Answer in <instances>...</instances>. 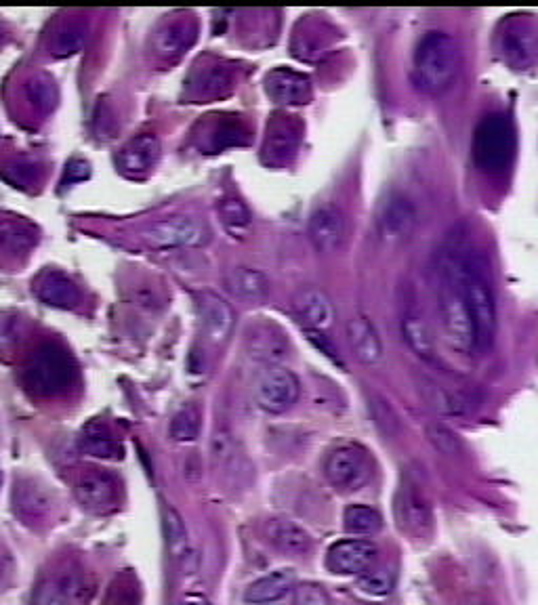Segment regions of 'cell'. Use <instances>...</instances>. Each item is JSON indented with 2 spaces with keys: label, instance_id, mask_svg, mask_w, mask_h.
Wrapping results in <instances>:
<instances>
[{
  "label": "cell",
  "instance_id": "cell-2",
  "mask_svg": "<svg viewBox=\"0 0 538 605\" xmlns=\"http://www.w3.org/2000/svg\"><path fill=\"white\" fill-rule=\"evenodd\" d=\"M440 318L446 341L463 353L475 351L473 322L461 284V261L450 259L442 265V282L438 290Z\"/></svg>",
  "mask_w": 538,
  "mask_h": 605
},
{
  "label": "cell",
  "instance_id": "cell-27",
  "mask_svg": "<svg viewBox=\"0 0 538 605\" xmlns=\"http://www.w3.org/2000/svg\"><path fill=\"white\" fill-rule=\"evenodd\" d=\"M396 587V572L391 568H370L358 578V591L368 597H387Z\"/></svg>",
  "mask_w": 538,
  "mask_h": 605
},
{
  "label": "cell",
  "instance_id": "cell-17",
  "mask_svg": "<svg viewBox=\"0 0 538 605\" xmlns=\"http://www.w3.org/2000/svg\"><path fill=\"white\" fill-rule=\"evenodd\" d=\"M297 587V574L291 568L276 570L267 576H261L244 591V601L253 605H267L284 599Z\"/></svg>",
  "mask_w": 538,
  "mask_h": 605
},
{
  "label": "cell",
  "instance_id": "cell-13",
  "mask_svg": "<svg viewBox=\"0 0 538 605\" xmlns=\"http://www.w3.org/2000/svg\"><path fill=\"white\" fill-rule=\"evenodd\" d=\"M347 341L358 362L377 366L383 360V341L379 330L368 316L356 314L347 322Z\"/></svg>",
  "mask_w": 538,
  "mask_h": 605
},
{
  "label": "cell",
  "instance_id": "cell-16",
  "mask_svg": "<svg viewBox=\"0 0 538 605\" xmlns=\"http://www.w3.org/2000/svg\"><path fill=\"white\" fill-rule=\"evenodd\" d=\"M198 309L206 335H209L213 343H223L232 335L236 318L230 303H225L215 292H202L198 299Z\"/></svg>",
  "mask_w": 538,
  "mask_h": 605
},
{
  "label": "cell",
  "instance_id": "cell-5",
  "mask_svg": "<svg viewBox=\"0 0 538 605\" xmlns=\"http://www.w3.org/2000/svg\"><path fill=\"white\" fill-rule=\"evenodd\" d=\"M143 238L156 248H202L211 242L213 232L209 223L198 217L177 215L152 223Z\"/></svg>",
  "mask_w": 538,
  "mask_h": 605
},
{
  "label": "cell",
  "instance_id": "cell-4",
  "mask_svg": "<svg viewBox=\"0 0 538 605\" xmlns=\"http://www.w3.org/2000/svg\"><path fill=\"white\" fill-rule=\"evenodd\" d=\"M324 475L337 490H360L372 477V456L360 444H343L328 454Z\"/></svg>",
  "mask_w": 538,
  "mask_h": 605
},
{
  "label": "cell",
  "instance_id": "cell-25",
  "mask_svg": "<svg viewBox=\"0 0 538 605\" xmlns=\"http://www.w3.org/2000/svg\"><path fill=\"white\" fill-rule=\"evenodd\" d=\"M343 526L354 536H372L383 528V515L368 505H349L343 513Z\"/></svg>",
  "mask_w": 538,
  "mask_h": 605
},
{
  "label": "cell",
  "instance_id": "cell-6",
  "mask_svg": "<svg viewBox=\"0 0 538 605\" xmlns=\"http://www.w3.org/2000/svg\"><path fill=\"white\" fill-rule=\"evenodd\" d=\"M301 383L293 370L280 364L267 366L255 381V400L269 414L291 410L299 400Z\"/></svg>",
  "mask_w": 538,
  "mask_h": 605
},
{
  "label": "cell",
  "instance_id": "cell-24",
  "mask_svg": "<svg viewBox=\"0 0 538 605\" xmlns=\"http://www.w3.org/2000/svg\"><path fill=\"white\" fill-rule=\"evenodd\" d=\"M217 213L221 219V225L225 232L232 238L244 240L253 229V215L248 211V206L238 198H223L217 204Z\"/></svg>",
  "mask_w": 538,
  "mask_h": 605
},
{
  "label": "cell",
  "instance_id": "cell-3",
  "mask_svg": "<svg viewBox=\"0 0 538 605\" xmlns=\"http://www.w3.org/2000/svg\"><path fill=\"white\" fill-rule=\"evenodd\" d=\"M461 284L473 322L475 351H484L492 345L496 332V301L486 278L469 263L461 261Z\"/></svg>",
  "mask_w": 538,
  "mask_h": 605
},
{
  "label": "cell",
  "instance_id": "cell-37",
  "mask_svg": "<svg viewBox=\"0 0 538 605\" xmlns=\"http://www.w3.org/2000/svg\"><path fill=\"white\" fill-rule=\"evenodd\" d=\"M463 605H490L484 597H478V595H473V597H469Z\"/></svg>",
  "mask_w": 538,
  "mask_h": 605
},
{
  "label": "cell",
  "instance_id": "cell-38",
  "mask_svg": "<svg viewBox=\"0 0 538 605\" xmlns=\"http://www.w3.org/2000/svg\"><path fill=\"white\" fill-rule=\"evenodd\" d=\"M0 484H3V473H0Z\"/></svg>",
  "mask_w": 538,
  "mask_h": 605
},
{
  "label": "cell",
  "instance_id": "cell-19",
  "mask_svg": "<svg viewBox=\"0 0 538 605\" xmlns=\"http://www.w3.org/2000/svg\"><path fill=\"white\" fill-rule=\"evenodd\" d=\"M267 540L278 547L282 553L305 555L312 551V536L291 519H269L265 526Z\"/></svg>",
  "mask_w": 538,
  "mask_h": 605
},
{
  "label": "cell",
  "instance_id": "cell-7",
  "mask_svg": "<svg viewBox=\"0 0 538 605\" xmlns=\"http://www.w3.org/2000/svg\"><path fill=\"white\" fill-rule=\"evenodd\" d=\"M74 379V368L64 351H55L51 347L43 349L32 360L26 370L28 387L40 395H57L70 389Z\"/></svg>",
  "mask_w": 538,
  "mask_h": 605
},
{
  "label": "cell",
  "instance_id": "cell-23",
  "mask_svg": "<svg viewBox=\"0 0 538 605\" xmlns=\"http://www.w3.org/2000/svg\"><path fill=\"white\" fill-rule=\"evenodd\" d=\"M49 511H51V498L40 486L26 482L15 490V513L22 517L26 524H34V521L45 519Z\"/></svg>",
  "mask_w": 538,
  "mask_h": 605
},
{
  "label": "cell",
  "instance_id": "cell-8",
  "mask_svg": "<svg viewBox=\"0 0 538 605\" xmlns=\"http://www.w3.org/2000/svg\"><path fill=\"white\" fill-rule=\"evenodd\" d=\"M377 229L385 242L400 244L412 236L417 229V208L404 194H387L377 206Z\"/></svg>",
  "mask_w": 538,
  "mask_h": 605
},
{
  "label": "cell",
  "instance_id": "cell-18",
  "mask_svg": "<svg viewBox=\"0 0 538 605\" xmlns=\"http://www.w3.org/2000/svg\"><path fill=\"white\" fill-rule=\"evenodd\" d=\"M225 288L232 292L236 299L242 301H263L269 297L272 282L261 269L238 265L225 274Z\"/></svg>",
  "mask_w": 538,
  "mask_h": 605
},
{
  "label": "cell",
  "instance_id": "cell-29",
  "mask_svg": "<svg viewBox=\"0 0 538 605\" xmlns=\"http://www.w3.org/2000/svg\"><path fill=\"white\" fill-rule=\"evenodd\" d=\"M425 435H427V442L448 458H459L465 452L459 435L442 423H429L425 427Z\"/></svg>",
  "mask_w": 538,
  "mask_h": 605
},
{
  "label": "cell",
  "instance_id": "cell-11",
  "mask_svg": "<svg viewBox=\"0 0 538 605\" xmlns=\"http://www.w3.org/2000/svg\"><path fill=\"white\" fill-rule=\"evenodd\" d=\"M396 517L400 528L412 536H427L431 530L433 524L431 507L423 490L415 482H410V479H404L402 488L398 490Z\"/></svg>",
  "mask_w": 538,
  "mask_h": 605
},
{
  "label": "cell",
  "instance_id": "cell-15",
  "mask_svg": "<svg viewBox=\"0 0 538 605\" xmlns=\"http://www.w3.org/2000/svg\"><path fill=\"white\" fill-rule=\"evenodd\" d=\"M164 532H167L169 551L177 568L183 574H194L198 570V555L188 536L183 517L173 507H164Z\"/></svg>",
  "mask_w": 538,
  "mask_h": 605
},
{
  "label": "cell",
  "instance_id": "cell-30",
  "mask_svg": "<svg viewBox=\"0 0 538 605\" xmlns=\"http://www.w3.org/2000/svg\"><path fill=\"white\" fill-rule=\"evenodd\" d=\"M185 45H188V32H185V26L179 24V26H171L164 32H160L156 36V53L162 55V57H173V55H179Z\"/></svg>",
  "mask_w": 538,
  "mask_h": 605
},
{
  "label": "cell",
  "instance_id": "cell-9",
  "mask_svg": "<svg viewBox=\"0 0 538 605\" xmlns=\"http://www.w3.org/2000/svg\"><path fill=\"white\" fill-rule=\"evenodd\" d=\"M377 545L366 538H345L326 553V568L339 576H362L377 559Z\"/></svg>",
  "mask_w": 538,
  "mask_h": 605
},
{
  "label": "cell",
  "instance_id": "cell-26",
  "mask_svg": "<svg viewBox=\"0 0 538 605\" xmlns=\"http://www.w3.org/2000/svg\"><path fill=\"white\" fill-rule=\"evenodd\" d=\"M402 335L408 347L417 353L421 360L436 358V343H433L429 326L419 316H406L402 322Z\"/></svg>",
  "mask_w": 538,
  "mask_h": 605
},
{
  "label": "cell",
  "instance_id": "cell-34",
  "mask_svg": "<svg viewBox=\"0 0 538 605\" xmlns=\"http://www.w3.org/2000/svg\"><path fill=\"white\" fill-rule=\"evenodd\" d=\"M370 406H372V416H375V421H377V425L383 429V433H387V435H396V433L400 431L398 416L393 414V410L387 406V402L375 400Z\"/></svg>",
  "mask_w": 538,
  "mask_h": 605
},
{
  "label": "cell",
  "instance_id": "cell-33",
  "mask_svg": "<svg viewBox=\"0 0 538 605\" xmlns=\"http://www.w3.org/2000/svg\"><path fill=\"white\" fill-rule=\"evenodd\" d=\"M293 593H295V605H330L326 591L312 582L297 584Z\"/></svg>",
  "mask_w": 538,
  "mask_h": 605
},
{
  "label": "cell",
  "instance_id": "cell-1",
  "mask_svg": "<svg viewBox=\"0 0 538 605\" xmlns=\"http://www.w3.org/2000/svg\"><path fill=\"white\" fill-rule=\"evenodd\" d=\"M461 70V47L444 32L427 34L415 53V80L423 93L442 95Z\"/></svg>",
  "mask_w": 538,
  "mask_h": 605
},
{
  "label": "cell",
  "instance_id": "cell-31",
  "mask_svg": "<svg viewBox=\"0 0 538 605\" xmlns=\"http://www.w3.org/2000/svg\"><path fill=\"white\" fill-rule=\"evenodd\" d=\"M293 74H274V80H269V91H272L274 97L282 101H299L305 91V82L297 78L295 82L291 80Z\"/></svg>",
  "mask_w": 538,
  "mask_h": 605
},
{
  "label": "cell",
  "instance_id": "cell-35",
  "mask_svg": "<svg viewBox=\"0 0 538 605\" xmlns=\"http://www.w3.org/2000/svg\"><path fill=\"white\" fill-rule=\"evenodd\" d=\"M15 572L17 568L13 555L5 547H0V591L11 587V582L15 580Z\"/></svg>",
  "mask_w": 538,
  "mask_h": 605
},
{
  "label": "cell",
  "instance_id": "cell-20",
  "mask_svg": "<svg viewBox=\"0 0 538 605\" xmlns=\"http://www.w3.org/2000/svg\"><path fill=\"white\" fill-rule=\"evenodd\" d=\"M160 156V143L154 135H139L120 150L118 162L122 171L139 175L150 171Z\"/></svg>",
  "mask_w": 538,
  "mask_h": 605
},
{
  "label": "cell",
  "instance_id": "cell-14",
  "mask_svg": "<svg viewBox=\"0 0 538 605\" xmlns=\"http://www.w3.org/2000/svg\"><path fill=\"white\" fill-rule=\"evenodd\" d=\"M295 316L305 326V330H326L335 322V305L326 292L318 288H305L293 301Z\"/></svg>",
  "mask_w": 538,
  "mask_h": 605
},
{
  "label": "cell",
  "instance_id": "cell-22",
  "mask_svg": "<svg viewBox=\"0 0 538 605\" xmlns=\"http://www.w3.org/2000/svg\"><path fill=\"white\" fill-rule=\"evenodd\" d=\"M246 343H248V351H251V356L257 360L269 362V366L278 364V360H282L286 353L284 335L274 326L253 328L251 332H248Z\"/></svg>",
  "mask_w": 538,
  "mask_h": 605
},
{
  "label": "cell",
  "instance_id": "cell-10",
  "mask_svg": "<svg viewBox=\"0 0 538 605\" xmlns=\"http://www.w3.org/2000/svg\"><path fill=\"white\" fill-rule=\"evenodd\" d=\"M309 240H312L318 253L333 255L345 246L347 240V221L337 206H320L314 215L309 217L307 225Z\"/></svg>",
  "mask_w": 538,
  "mask_h": 605
},
{
  "label": "cell",
  "instance_id": "cell-21",
  "mask_svg": "<svg viewBox=\"0 0 538 605\" xmlns=\"http://www.w3.org/2000/svg\"><path fill=\"white\" fill-rule=\"evenodd\" d=\"M419 391L423 395V400L433 408L438 410L442 414H448V416H461V414H467L471 410V400L467 398L465 393L461 391H454V389H448L444 385H438L433 383L429 379H423L419 383Z\"/></svg>",
  "mask_w": 538,
  "mask_h": 605
},
{
  "label": "cell",
  "instance_id": "cell-32",
  "mask_svg": "<svg viewBox=\"0 0 538 605\" xmlns=\"http://www.w3.org/2000/svg\"><path fill=\"white\" fill-rule=\"evenodd\" d=\"M34 605H72V597L61 582L43 580L34 593Z\"/></svg>",
  "mask_w": 538,
  "mask_h": 605
},
{
  "label": "cell",
  "instance_id": "cell-12",
  "mask_svg": "<svg viewBox=\"0 0 538 605\" xmlns=\"http://www.w3.org/2000/svg\"><path fill=\"white\" fill-rule=\"evenodd\" d=\"M76 496L87 511L106 513L118 503V482L108 473L91 471L78 479Z\"/></svg>",
  "mask_w": 538,
  "mask_h": 605
},
{
  "label": "cell",
  "instance_id": "cell-28",
  "mask_svg": "<svg viewBox=\"0 0 538 605\" xmlns=\"http://www.w3.org/2000/svg\"><path fill=\"white\" fill-rule=\"evenodd\" d=\"M202 427V414L196 406H185L181 408L171 421V437L175 442H194L200 435Z\"/></svg>",
  "mask_w": 538,
  "mask_h": 605
},
{
  "label": "cell",
  "instance_id": "cell-36",
  "mask_svg": "<svg viewBox=\"0 0 538 605\" xmlns=\"http://www.w3.org/2000/svg\"><path fill=\"white\" fill-rule=\"evenodd\" d=\"M181 605H211V601L202 593H188L181 599Z\"/></svg>",
  "mask_w": 538,
  "mask_h": 605
}]
</instances>
